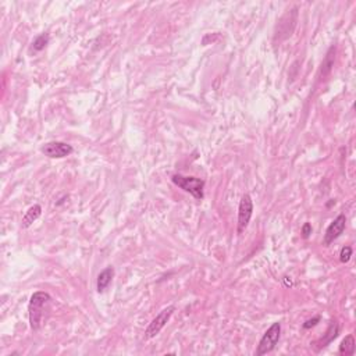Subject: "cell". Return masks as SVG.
<instances>
[{"label":"cell","mask_w":356,"mask_h":356,"mask_svg":"<svg viewBox=\"0 0 356 356\" xmlns=\"http://www.w3.org/2000/svg\"><path fill=\"white\" fill-rule=\"evenodd\" d=\"M338 331H340V326H338L336 322H333V323L330 324L327 333H326V337H324V340H322V343H320V348L327 347L333 340H336V338L338 337Z\"/></svg>","instance_id":"obj_11"},{"label":"cell","mask_w":356,"mask_h":356,"mask_svg":"<svg viewBox=\"0 0 356 356\" xmlns=\"http://www.w3.org/2000/svg\"><path fill=\"white\" fill-rule=\"evenodd\" d=\"M345 227H347V217H345V214H338L337 217L334 219V221L326 230L323 240L324 245H330L337 238H340L344 231H345Z\"/></svg>","instance_id":"obj_7"},{"label":"cell","mask_w":356,"mask_h":356,"mask_svg":"<svg viewBox=\"0 0 356 356\" xmlns=\"http://www.w3.org/2000/svg\"><path fill=\"white\" fill-rule=\"evenodd\" d=\"M253 214V201L251 195L245 194L241 198L238 207V234H242L251 221Z\"/></svg>","instance_id":"obj_5"},{"label":"cell","mask_w":356,"mask_h":356,"mask_svg":"<svg viewBox=\"0 0 356 356\" xmlns=\"http://www.w3.org/2000/svg\"><path fill=\"white\" fill-rule=\"evenodd\" d=\"M174 312H175L174 305L164 308V309H163V311L160 312V313H159L152 322H150L149 326H148V329L145 330V338H146V340H150V338L156 337V336L163 330V327L169 323L170 318L173 316Z\"/></svg>","instance_id":"obj_4"},{"label":"cell","mask_w":356,"mask_h":356,"mask_svg":"<svg viewBox=\"0 0 356 356\" xmlns=\"http://www.w3.org/2000/svg\"><path fill=\"white\" fill-rule=\"evenodd\" d=\"M351 256H352V248L351 246H344L340 252V260L341 263H348L351 260Z\"/></svg>","instance_id":"obj_13"},{"label":"cell","mask_w":356,"mask_h":356,"mask_svg":"<svg viewBox=\"0 0 356 356\" xmlns=\"http://www.w3.org/2000/svg\"><path fill=\"white\" fill-rule=\"evenodd\" d=\"M52 301V297L47 292L38 291L32 294L28 305V313H29V324L33 331H38L43 320H45V311H47V306Z\"/></svg>","instance_id":"obj_1"},{"label":"cell","mask_w":356,"mask_h":356,"mask_svg":"<svg viewBox=\"0 0 356 356\" xmlns=\"http://www.w3.org/2000/svg\"><path fill=\"white\" fill-rule=\"evenodd\" d=\"M302 237H304L305 240H308L309 237H311V234H312V226L309 224V223H305L304 224V227H302Z\"/></svg>","instance_id":"obj_15"},{"label":"cell","mask_w":356,"mask_h":356,"mask_svg":"<svg viewBox=\"0 0 356 356\" xmlns=\"http://www.w3.org/2000/svg\"><path fill=\"white\" fill-rule=\"evenodd\" d=\"M280 336H281V323L276 322V323H273L266 330L263 337L260 338L259 345H258V350L255 352V355L263 356L274 351V348L277 347V344L280 341Z\"/></svg>","instance_id":"obj_3"},{"label":"cell","mask_w":356,"mask_h":356,"mask_svg":"<svg viewBox=\"0 0 356 356\" xmlns=\"http://www.w3.org/2000/svg\"><path fill=\"white\" fill-rule=\"evenodd\" d=\"M319 322H320V318H319V316L311 319V320H306V322L304 323V329L305 330H309V329H312V327H315Z\"/></svg>","instance_id":"obj_14"},{"label":"cell","mask_w":356,"mask_h":356,"mask_svg":"<svg viewBox=\"0 0 356 356\" xmlns=\"http://www.w3.org/2000/svg\"><path fill=\"white\" fill-rule=\"evenodd\" d=\"M40 152L43 153L47 157L50 159H63V157H67L70 156L74 152V148L71 145L65 142H47L45 143L42 148H40Z\"/></svg>","instance_id":"obj_6"},{"label":"cell","mask_w":356,"mask_h":356,"mask_svg":"<svg viewBox=\"0 0 356 356\" xmlns=\"http://www.w3.org/2000/svg\"><path fill=\"white\" fill-rule=\"evenodd\" d=\"M40 214H42V207L39 206V205L31 206L25 212L24 217H22L21 227H22V228H29V227L33 224V221H36L39 217H40Z\"/></svg>","instance_id":"obj_9"},{"label":"cell","mask_w":356,"mask_h":356,"mask_svg":"<svg viewBox=\"0 0 356 356\" xmlns=\"http://www.w3.org/2000/svg\"><path fill=\"white\" fill-rule=\"evenodd\" d=\"M355 338L352 334H350L343 340V343L340 345V350H338V354L345 356H352L355 354Z\"/></svg>","instance_id":"obj_10"},{"label":"cell","mask_w":356,"mask_h":356,"mask_svg":"<svg viewBox=\"0 0 356 356\" xmlns=\"http://www.w3.org/2000/svg\"><path fill=\"white\" fill-rule=\"evenodd\" d=\"M113 279H114V269L113 267H106L104 270L99 273L96 283L97 292H103L111 284Z\"/></svg>","instance_id":"obj_8"},{"label":"cell","mask_w":356,"mask_h":356,"mask_svg":"<svg viewBox=\"0 0 356 356\" xmlns=\"http://www.w3.org/2000/svg\"><path fill=\"white\" fill-rule=\"evenodd\" d=\"M47 43H49V35L47 33H42V35H39L38 38L33 40L32 50L33 52H40V50H43L47 46Z\"/></svg>","instance_id":"obj_12"},{"label":"cell","mask_w":356,"mask_h":356,"mask_svg":"<svg viewBox=\"0 0 356 356\" xmlns=\"http://www.w3.org/2000/svg\"><path fill=\"white\" fill-rule=\"evenodd\" d=\"M171 181L174 185H177L178 188L184 189L185 192H188L189 195H192L195 199L202 201L203 199V189H205V181L201 178H196V177H188V175L182 174H173L171 175Z\"/></svg>","instance_id":"obj_2"}]
</instances>
